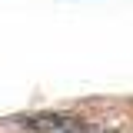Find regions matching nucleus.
I'll return each instance as SVG.
<instances>
[{"mask_svg":"<svg viewBox=\"0 0 133 133\" xmlns=\"http://www.w3.org/2000/svg\"><path fill=\"white\" fill-rule=\"evenodd\" d=\"M70 133H113V130H97V127H87V123H73Z\"/></svg>","mask_w":133,"mask_h":133,"instance_id":"obj_2","label":"nucleus"},{"mask_svg":"<svg viewBox=\"0 0 133 133\" xmlns=\"http://www.w3.org/2000/svg\"><path fill=\"white\" fill-rule=\"evenodd\" d=\"M77 120L73 116H27L23 120V127H30V130H70Z\"/></svg>","mask_w":133,"mask_h":133,"instance_id":"obj_1","label":"nucleus"}]
</instances>
